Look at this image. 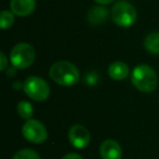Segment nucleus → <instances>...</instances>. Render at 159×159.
<instances>
[{
  "instance_id": "nucleus-8",
  "label": "nucleus",
  "mask_w": 159,
  "mask_h": 159,
  "mask_svg": "<svg viewBox=\"0 0 159 159\" xmlns=\"http://www.w3.org/2000/svg\"><path fill=\"white\" fill-rule=\"evenodd\" d=\"M100 156L102 159H121L122 148L119 143L113 139H106L102 143L99 148Z\"/></svg>"
},
{
  "instance_id": "nucleus-13",
  "label": "nucleus",
  "mask_w": 159,
  "mask_h": 159,
  "mask_svg": "<svg viewBox=\"0 0 159 159\" xmlns=\"http://www.w3.org/2000/svg\"><path fill=\"white\" fill-rule=\"evenodd\" d=\"M18 112L21 118L30 120L34 113L33 106H32V104H30L29 102H26V100H22V102L18 105Z\"/></svg>"
},
{
  "instance_id": "nucleus-9",
  "label": "nucleus",
  "mask_w": 159,
  "mask_h": 159,
  "mask_svg": "<svg viewBox=\"0 0 159 159\" xmlns=\"http://www.w3.org/2000/svg\"><path fill=\"white\" fill-rule=\"evenodd\" d=\"M10 7L16 16H26L35 10L36 2L35 0H11Z\"/></svg>"
},
{
  "instance_id": "nucleus-2",
  "label": "nucleus",
  "mask_w": 159,
  "mask_h": 159,
  "mask_svg": "<svg viewBox=\"0 0 159 159\" xmlns=\"http://www.w3.org/2000/svg\"><path fill=\"white\" fill-rule=\"evenodd\" d=\"M132 84L143 93H150L155 91L158 84V77L154 69L146 64L137 66L132 71L131 75Z\"/></svg>"
},
{
  "instance_id": "nucleus-3",
  "label": "nucleus",
  "mask_w": 159,
  "mask_h": 159,
  "mask_svg": "<svg viewBox=\"0 0 159 159\" xmlns=\"http://www.w3.org/2000/svg\"><path fill=\"white\" fill-rule=\"evenodd\" d=\"M112 20L120 27H130L137 19L136 9L128 1H118L111 9Z\"/></svg>"
},
{
  "instance_id": "nucleus-17",
  "label": "nucleus",
  "mask_w": 159,
  "mask_h": 159,
  "mask_svg": "<svg viewBox=\"0 0 159 159\" xmlns=\"http://www.w3.org/2000/svg\"><path fill=\"white\" fill-rule=\"evenodd\" d=\"M61 159H83V158L80 156L79 154H75V152H70V154H66V156H63Z\"/></svg>"
},
{
  "instance_id": "nucleus-14",
  "label": "nucleus",
  "mask_w": 159,
  "mask_h": 159,
  "mask_svg": "<svg viewBox=\"0 0 159 159\" xmlns=\"http://www.w3.org/2000/svg\"><path fill=\"white\" fill-rule=\"evenodd\" d=\"M13 12L7 11L3 10L0 13V25L2 30H8L12 26V24L14 23V16Z\"/></svg>"
},
{
  "instance_id": "nucleus-18",
  "label": "nucleus",
  "mask_w": 159,
  "mask_h": 159,
  "mask_svg": "<svg viewBox=\"0 0 159 159\" xmlns=\"http://www.w3.org/2000/svg\"><path fill=\"white\" fill-rule=\"evenodd\" d=\"M95 1L99 3V5H109V3L113 2L115 0H95Z\"/></svg>"
},
{
  "instance_id": "nucleus-15",
  "label": "nucleus",
  "mask_w": 159,
  "mask_h": 159,
  "mask_svg": "<svg viewBox=\"0 0 159 159\" xmlns=\"http://www.w3.org/2000/svg\"><path fill=\"white\" fill-rule=\"evenodd\" d=\"M12 159H40L39 155L33 149L30 148H24L16 152Z\"/></svg>"
},
{
  "instance_id": "nucleus-11",
  "label": "nucleus",
  "mask_w": 159,
  "mask_h": 159,
  "mask_svg": "<svg viewBox=\"0 0 159 159\" xmlns=\"http://www.w3.org/2000/svg\"><path fill=\"white\" fill-rule=\"evenodd\" d=\"M144 46L148 52L159 55V32L148 34L144 40Z\"/></svg>"
},
{
  "instance_id": "nucleus-6",
  "label": "nucleus",
  "mask_w": 159,
  "mask_h": 159,
  "mask_svg": "<svg viewBox=\"0 0 159 159\" xmlns=\"http://www.w3.org/2000/svg\"><path fill=\"white\" fill-rule=\"evenodd\" d=\"M22 134L29 142L34 144L44 143L47 139V130L40 121L30 119L22 128Z\"/></svg>"
},
{
  "instance_id": "nucleus-7",
  "label": "nucleus",
  "mask_w": 159,
  "mask_h": 159,
  "mask_svg": "<svg viewBox=\"0 0 159 159\" xmlns=\"http://www.w3.org/2000/svg\"><path fill=\"white\" fill-rule=\"evenodd\" d=\"M68 137L73 147L79 148V149L87 147L91 142V135H89V130L81 124H74L73 126H71L69 130Z\"/></svg>"
},
{
  "instance_id": "nucleus-10",
  "label": "nucleus",
  "mask_w": 159,
  "mask_h": 159,
  "mask_svg": "<svg viewBox=\"0 0 159 159\" xmlns=\"http://www.w3.org/2000/svg\"><path fill=\"white\" fill-rule=\"evenodd\" d=\"M130 69L124 62L122 61H115L109 66L108 74L112 80L116 81H122L129 76Z\"/></svg>"
},
{
  "instance_id": "nucleus-4",
  "label": "nucleus",
  "mask_w": 159,
  "mask_h": 159,
  "mask_svg": "<svg viewBox=\"0 0 159 159\" xmlns=\"http://www.w3.org/2000/svg\"><path fill=\"white\" fill-rule=\"evenodd\" d=\"M35 49L27 43H20L12 48L10 53V61L14 68L25 69L32 66L35 60Z\"/></svg>"
},
{
  "instance_id": "nucleus-12",
  "label": "nucleus",
  "mask_w": 159,
  "mask_h": 159,
  "mask_svg": "<svg viewBox=\"0 0 159 159\" xmlns=\"http://www.w3.org/2000/svg\"><path fill=\"white\" fill-rule=\"evenodd\" d=\"M107 16H108L107 9L102 7H94L89 12V21L91 24L97 25L104 22L106 20Z\"/></svg>"
},
{
  "instance_id": "nucleus-5",
  "label": "nucleus",
  "mask_w": 159,
  "mask_h": 159,
  "mask_svg": "<svg viewBox=\"0 0 159 159\" xmlns=\"http://www.w3.org/2000/svg\"><path fill=\"white\" fill-rule=\"evenodd\" d=\"M23 89L30 98L36 102H44L50 95L48 83L38 76H30L23 84Z\"/></svg>"
},
{
  "instance_id": "nucleus-16",
  "label": "nucleus",
  "mask_w": 159,
  "mask_h": 159,
  "mask_svg": "<svg viewBox=\"0 0 159 159\" xmlns=\"http://www.w3.org/2000/svg\"><path fill=\"white\" fill-rule=\"evenodd\" d=\"M0 57H1V64H0V68H1V71H5L6 68H7V66H8L7 57H6L3 52L0 53Z\"/></svg>"
},
{
  "instance_id": "nucleus-1",
  "label": "nucleus",
  "mask_w": 159,
  "mask_h": 159,
  "mask_svg": "<svg viewBox=\"0 0 159 159\" xmlns=\"http://www.w3.org/2000/svg\"><path fill=\"white\" fill-rule=\"evenodd\" d=\"M49 77L57 84L62 86H72L80 80L79 70L69 61H58L51 66Z\"/></svg>"
}]
</instances>
